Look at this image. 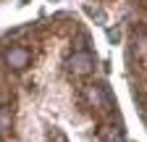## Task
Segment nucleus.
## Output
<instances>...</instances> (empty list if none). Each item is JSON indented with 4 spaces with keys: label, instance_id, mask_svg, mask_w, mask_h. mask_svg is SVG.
I'll use <instances>...</instances> for the list:
<instances>
[{
    "label": "nucleus",
    "instance_id": "f257e3e1",
    "mask_svg": "<svg viewBox=\"0 0 147 142\" xmlns=\"http://www.w3.org/2000/svg\"><path fill=\"white\" fill-rule=\"evenodd\" d=\"M29 61H32V53H29L26 47H11V50H5V63H8L13 71L26 68Z\"/></svg>",
    "mask_w": 147,
    "mask_h": 142
},
{
    "label": "nucleus",
    "instance_id": "f03ea898",
    "mask_svg": "<svg viewBox=\"0 0 147 142\" xmlns=\"http://www.w3.org/2000/svg\"><path fill=\"white\" fill-rule=\"evenodd\" d=\"M68 66H71L74 74H89V71L95 68V58H92L87 50H79V53H74L68 58Z\"/></svg>",
    "mask_w": 147,
    "mask_h": 142
},
{
    "label": "nucleus",
    "instance_id": "7ed1b4c3",
    "mask_svg": "<svg viewBox=\"0 0 147 142\" xmlns=\"http://www.w3.org/2000/svg\"><path fill=\"white\" fill-rule=\"evenodd\" d=\"M5 129H11V111L8 108H0V134Z\"/></svg>",
    "mask_w": 147,
    "mask_h": 142
},
{
    "label": "nucleus",
    "instance_id": "20e7f679",
    "mask_svg": "<svg viewBox=\"0 0 147 142\" xmlns=\"http://www.w3.org/2000/svg\"><path fill=\"white\" fill-rule=\"evenodd\" d=\"M105 139H108V142H123V134H121L118 129H108V132H105Z\"/></svg>",
    "mask_w": 147,
    "mask_h": 142
}]
</instances>
